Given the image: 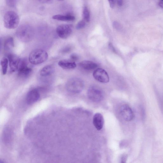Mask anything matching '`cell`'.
Masks as SVG:
<instances>
[{
	"label": "cell",
	"mask_w": 163,
	"mask_h": 163,
	"mask_svg": "<svg viewBox=\"0 0 163 163\" xmlns=\"http://www.w3.org/2000/svg\"><path fill=\"white\" fill-rule=\"evenodd\" d=\"M16 33L18 38L23 43L31 41L34 36V32L33 28L26 24L22 25L19 26Z\"/></svg>",
	"instance_id": "obj_1"
},
{
	"label": "cell",
	"mask_w": 163,
	"mask_h": 163,
	"mask_svg": "<svg viewBox=\"0 0 163 163\" xmlns=\"http://www.w3.org/2000/svg\"><path fill=\"white\" fill-rule=\"evenodd\" d=\"M48 57V54L46 51L42 49H37L30 53L28 61L33 64L38 65L46 61Z\"/></svg>",
	"instance_id": "obj_2"
},
{
	"label": "cell",
	"mask_w": 163,
	"mask_h": 163,
	"mask_svg": "<svg viewBox=\"0 0 163 163\" xmlns=\"http://www.w3.org/2000/svg\"><path fill=\"white\" fill-rule=\"evenodd\" d=\"M4 27L8 29H14L17 28L20 23L18 14L13 11H8L4 17Z\"/></svg>",
	"instance_id": "obj_3"
},
{
	"label": "cell",
	"mask_w": 163,
	"mask_h": 163,
	"mask_svg": "<svg viewBox=\"0 0 163 163\" xmlns=\"http://www.w3.org/2000/svg\"><path fill=\"white\" fill-rule=\"evenodd\" d=\"M85 83L81 79L78 78H71L67 82L66 89L69 92L73 93H78L84 89Z\"/></svg>",
	"instance_id": "obj_4"
},
{
	"label": "cell",
	"mask_w": 163,
	"mask_h": 163,
	"mask_svg": "<svg viewBox=\"0 0 163 163\" xmlns=\"http://www.w3.org/2000/svg\"><path fill=\"white\" fill-rule=\"evenodd\" d=\"M87 94L88 98L94 102L101 101L104 98V93L102 90L96 85L91 86L89 88Z\"/></svg>",
	"instance_id": "obj_5"
},
{
	"label": "cell",
	"mask_w": 163,
	"mask_h": 163,
	"mask_svg": "<svg viewBox=\"0 0 163 163\" xmlns=\"http://www.w3.org/2000/svg\"><path fill=\"white\" fill-rule=\"evenodd\" d=\"M18 76L20 78H27L30 76L32 70L29 67L28 63L26 59H20L17 70Z\"/></svg>",
	"instance_id": "obj_6"
},
{
	"label": "cell",
	"mask_w": 163,
	"mask_h": 163,
	"mask_svg": "<svg viewBox=\"0 0 163 163\" xmlns=\"http://www.w3.org/2000/svg\"><path fill=\"white\" fill-rule=\"evenodd\" d=\"M73 26L71 24H62L58 26L56 29L57 34L62 39L67 38L73 31Z\"/></svg>",
	"instance_id": "obj_7"
},
{
	"label": "cell",
	"mask_w": 163,
	"mask_h": 163,
	"mask_svg": "<svg viewBox=\"0 0 163 163\" xmlns=\"http://www.w3.org/2000/svg\"><path fill=\"white\" fill-rule=\"evenodd\" d=\"M94 78L98 81L106 83L109 81V77L106 71L102 69L96 70L93 73Z\"/></svg>",
	"instance_id": "obj_8"
},
{
	"label": "cell",
	"mask_w": 163,
	"mask_h": 163,
	"mask_svg": "<svg viewBox=\"0 0 163 163\" xmlns=\"http://www.w3.org/2000/svg\"><path fill=\"white\" fill-rule=\"evenodd\" d=\"M120 112L123 119L127 122H130L134 118V114L131 109L126 104L121 107Z\"/></svg>",
	"instance_id": "obj_9"
},
{
	"label": "cell",
	"mask_w": 163,
	"mask_h": 163,
	"mask_svg": "<svg viewBox=\"0 0 163 163\" xmlns=\"http://www.w3.org/2000/svg\"><path fill=\"white\" fill-rule=\"evenodd\" d=\"M7 57L11 72H14L17 71L20 59L17 56L12 54H8Z\"/></svg>",
	"instance_id": "obj_10"
},
{
	"label": "cell",
	"mask_w": 163,
	"mask_h": 163,
	"mask_svg": "<svg viewBox=\"0 0 163 163\" xmlns=\"http://www.w3.org/2000/svg\"><path fill=\"white\" fill-rule=\"evenodd\" d=\"M40 94L38 89H35L29 91L26 97L27 102L32 104L37 102L40 99Z\"/></svg>",
	"instance_id": "obj_11"
},
{
	"label": "cell",
	"mask_w": 163,
	"mask_h": 163,
	"mask_svg": "<svg viewBox=\"0 0 163 163\" xmlns=\"http://www.w3.org/2000/svg\"><path fill=\"white\" fill-rule=\"evenodd\" d=\"M104 122L103 117L101 114L98 113L94 115L93 122L94 126L97 130H101L103 128Z\"/></svg>",
	"instance_id": "obj_12"
},
{
	"label": "cell",
	"mask_w": 163,
	"mask_h": 163,
	"mask_svg": "<svg viewBox=\"0 0 163 163\" xmlns=\"http://www.w3.org/2000/svg\"><path fill=\"white\" fill-rule=\"evenodd\" d=\"M58 65L61 68L65 70L73 69L76 68L77 66L75 62L71 60H61L58 62Z\"/></svg>",
	"instance_id": "obj_13"
},
{
	"label": "cell",
	"mask_w": 163,
	"mask_h": 163,
	"mask_svg": "<svg viewBox=\"0 0 163 163\" xmlns=\"http://www.w3.org/2000/svg\"><path fill=\"white\" fill-rule=\"evenodd\" d=\"M79 66L82 69L87 70H95L98 67V65L94 62L84 60L81 62Z\"/></svg>",
	"instance_id": "obj_14"
},
{
	"label": "cell",
	"mask_w": 163,
	"mask_h": 163,
	"mask_svg": "<svg viewBox=\"0 0 163 163\" xmlns=\"http://www.w3.org/2000/svg\"><path fill=\"white\" fill-rule=\"evenodd\" d=\"M55 70V67L53 65H47L41 69L40 71V75L42 77L49 76L53 74Z\"/></svg>",
	"instance_id": "obj_15"
},
{
	"label": "cell",
	"mask_w": 163,
	"mask_h": 163,
	"mask_svg": "<svg viewBox=\"0 0 163 163\" xmlns=\"http://www.w3.org/2000/svg\"><path fill=\"white\" fill-rule=\"evenodd\" d=\"M52 18L54 20L64 22L72 21L75 19L74 16L70 14L65 15L57 14L53 16Z\"/></svg>",
	"instance_id": "obj_16"
},
{
	"label": "cell",
	"mask_w": 163,
	"mask_h": 163,
	"mask_svg": "<svg viewBox=\"0 0 163 163\" xmlns=\"http://www.w3.org/2000/svg\"><path fill=\"white\" fill-rule=\"evenodd\" d=\"M14 46V41L13 38L8 37L5 40L4 44V48L6 51H10Z\"/></svg>",
	"instance_id": "obj_17"
},
{
	"label": "cell",
	"mask_w": 163,
	"mask_h": 163,
	"mask_svg": "<svg viewBox=\"0 0 163 163\" xmlns=\"http://www.w3.org/2000/svg\"><path fill=\"white\" fill-rule=\"evenodd\" d=\"M8 63L9 61L8 58L5 57H3L2 58L1 61V65L3 75H5L7 73Z\"/></svg>",
	"instance_id": "obj_18"
},
{
	"label": "cell",
	"mask_w": 163,
	"mask_h": 163,
	"mask_svg": "<svg viewBox=\"0 0 163 163\" xmlns=\"http://www.w3.org/2000/svg\"><path fill=\"white\" fill-rule=\"evenodd\" d=\"M83 20L86 22H89L90 19V14L89 11L86 7L83 8Z\"/></svg>",
	"instance_id": "obj_19"
},
{
	"label": "cell",
	"mask_w": 163,
	"mask_h": 163,
	"mask_svg": "<svg viewBox=\"0 0 163 163\" xmlns=\"http://www.w3.org/2000/svg\"><path fill=\"white\" fill-rule=\"evenodd\" d=\"M6 5L11 8L16 7L17 3V0H5Z\"/></svg>",
	"instance_id": "obj_20"
},
{
	"label": "cell",
	"mask_w": 163,
	"mask_h": 163,
	"mask_svg": "<svg viewBox=\"0 0 163 163\" xmlns=\"http://www.w3.org/2000/svg\"><path fill=\"white\" fill-rule=\"evenodd\" d=\"M86 22L84 20L80 21L78 23L76 26L77 30H80L84 28L86 25Z\"/></svg>",
	"instance_id": "obj_21"
},
{
	"label": "cell",
	"mask_w": 163,
	"mask_h": 163,
	"mask_svg": "<svg viewBox=\"0 0 163 163\" xmlns=\"http://www.w3.org/2000/svg\"><path fill=\"white\" fill-rule=\"evenodd\" d=\"M72 48L70 46H66L61 50V53L66 54L69 53L72 50Z\"/></svg>",
	"instance_id": "obj_22"
},
{
	"label": "cell",
	"mask_w": 163,
	"mask_h": 163,
	"mask_svg": "<svg viewBox=\"0 0 163 163\" xmlns=\"http://www.w3.org/2000/svg\"><path fill=\"white\" fill-rule=\"evenodd\" d=\"M70 59L74 62L78 61L79 59V57L76 54H73L70 55Z\"/></svg>",
	"instance_id": "obj_23"
},
{
	"label": "cell",
	"mask_w": 163,
	"mask_h": 163,
	"mask_svg": "<svg viewBox=\"0 0 163 163\" xmlns=\"http://www.w3.org/2000/svg\"><path fill=\"white\" fill-rule=\"evenodd\" d=\"M109 2V5L111 8H113L114 6V0H108Z\"/></svg>",
	"instance_id": "obj_24"
},
{
	"label": "cell",
	"mask_w": 163,
	"mask_h": 163,
	"mask_svg": "<svg viewBox=\"0 0 163 163\" xmlns=\"http://www.w3.org/2000/svg\"><path fill=\"white\" fill-rule=\"evenodd\" d=\"M117 5L119 7H122L123 4V0H117Z\"/></svg>",
	"instance_id": "obj_25"
},
{
	"label": "cell",
	"mask_w": 163,
	"mask_h": 163,
	"mask_svg": "<svg viewBox=\"0 0 163 163\" xmlns=\"http://www.w3.org/2000/svg\"><path fill=\"white\" fill-rule=\"evenodd\" d=\"M114 27L116 28L119 29L120 27V24L118 22H114L113 23Z\"/></svg>",
	"instance_id": "obj_26"
},
{
	"label": "cell",
	"mask_w": 163,
	"mask_h": 163,
	"mask_svg": "<svg viewBox=\"0 0 163 163\" xmlns=\"http://www.w3.org/2000/svg\"><path fill=\"white\" fill-rule=\"evenodd\" d=\"M40 2L44 3H48L52 1V0H38Z\"/></svg>",
	"instance_id": "obj_27"
},
{
	"label": "cell",
	"mask_w": 163,
	"mask_h": 163,
	"mask_svg": "<svg viewBox=\"0 0 163 163\" xmlns=\"http://www.w3.org/2000/svg\"><path fill=\"white\" fill-rule=\"evenodd\" d=\"M109 47L113 51L116 52L115 50L112 43H110L109 44Z\"/></svg>",
	"instance_id": "obj_28"
},
{
	"label": "cell",
	"mask_w": 163,
	"mask_h": 163,
	"mask_svg": "<svg viewBox=\"0 0 163 163\" xmlns=\"http://www.w3.org/2000/svg\"><path fill=\"white\" fill-rule=\"evenodd\" d=\"M158 5L160 7L163 8V0H160Z\"/></svg>",
	"instance_id": "obj_29"
},
{
	"label": "cell",
	"mask_w": 163,
	"mask_h": 163,
	"mask_svg": "<svg viewBox=\"0 0 163 163\" xmlns=\"http://www.w3.org/2000/svg\"><path fill=\"white\" fill-rule=\"evenodd\" d=\"M57 1H64V0H57Z\"/></svg>",
	"instance_id": "obj_30"
}]
</instances>
